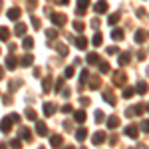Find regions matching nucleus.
I'll list each match as a JSON object with an SVG mask.
<instances>
[{
	"instance_id": "1",
	"label": "nucleus",
	"mask_w": 149,
	"mask_h": 149,
	"mask_svg": "<svg viewBox=\"0 0 149 149\" xmlns=\"http://www.w3.org/2000/svg\"><path fill=\"white\" fill-rule=\"evenodd\" d=\"M18 121H20V115H18V113L6 115V117L0 121V131H2V133H8V131L12 129V125H14V123H18Z\"/></svg>"
},
{
	"instance_id": "2",
	"label": "nucleus",
	"mask_w": 149,
	"mask_h": 149,
	"mask_svg": "<svg viewBox=\"0 0 149 149\" xmlns=\"http://www.w3.org/2000/svg\"><path fill=\"white\" fill-rule=\"evenodd\" d=\"M88 6H90V0H78V6H76V14L78 16H84L88 12Z\"/></svg>"
},
{
	"instance_id": "3",
	"label": "nucleus",
	"mask_w": 149,
	"mask_h": 149,
	"mask_svg": "<svg viewBox=\"0 0 149 149\" xmlns=\"http://www.w3.org/2000/svg\"><path fill=\"white\" fill-rule=\"evenodd\" d=\"M105 137H107L105 131H95L93 137H92V143H93V145H102L103 141H105Z\"/></svg>"
},
{
	"instance_id": "4",
	"label": "nucleus",
	"mask_w": 149,
	"mask_h": 149,
	"mask_svg": "<svg viewBox=\"0 0 149 149\" xmlns=\"http://www.w3.org/2000/svg\"><path fill=\"white\" fill-rule=\"evenodd\" d=\"M125 81H127V76L123 74V72H115L113 74V84L115 86H123Z\"/></svg>"
},
{
	"instance_id": "5",
	"label": "nucleus",
	"mask_w": 149,
	"mask_h": 149,
	"mask_svg": "<svg viewBox=\"0 0 149 149\" xmlns=\"http://www.w3.org/2000/svg\"><path fill=\"white\" fill-rule=\"evenodd\" d=\"M20 139L26 141V143H30V141H32V131H30L28 127H22V129H20Z\"/></svg>"
},
{
	"instance_id": "6",
	"label": "nucleus",
	"mask_w": 149,
	"mask_h": 149,
	"mask_svg": "<svg viewBox=\"0 0 149 149\" xmlns=\"http://www.w3.org/2000/svg\"><path fill=\"white\" fill-rule=\"evenodd\" d=\"M125 135H127V137H131V139H137L139 129H137L135 125H127V127H125Z\"/></svg>"
},
{
	"instance_id": "7",
	"label": "nucleus",
	"mask_w": 149,
	"mask_h": 149,
	"mask_svg": "<svg viewBox=\"0 0 149 149\" xmlns=\"http://www.w3.org/2000/svg\"><path fill=\"white\" fill-rule=\"evenodd\" d=\"M54 113H56V105H54L52 102H46L44 103V115L50 117V115H54Z\"/></svg>"
},
{
	"instance_id": "8",
	"label": "nucleus",
	"mask_w": 149,
	"mask_h": 149,
	"mask_svg": "<svg viewBox=\"0 0 149 149\" xmlns=\"http://www.w3.org/2000/svg\"><path fill=\"white\" fill-rule=\"evenodd\" d=\"M20 64H22L24 68H30V66L34 64V56H32V54H24L22 60H20Z\"/></svg>"
},
{
	"instance_id": "9",
	"label": "nucleus",
	"mask_w": 149,
	"mask_h": 149,
	"mask_svg": "<svg viewBox=\"0 0 149 149\" xmlns=\"http://www.w3.org/2000/svg\"><path fill=\"white\" fill-rule=\"evenodd\" d=\"M66 20H68V18H66L64 14H52V22L56 24V26H64Z\"/></svg>"
},
{
	"instance_id": "10",
	"label": "nucleus",
	"mask_w": 149,
	"mask_h": 149,
	"mask_svg": "<svg viewBox=\"0 0 149 149\" xmlns=\"http://www.w3.org/2000/svg\"><path fill=\"white\" fill-rule=\"evenodd\" d=\"M117 62H119V66H127V64L131 62V54H129V52H123V54H119Z\"/></svg>"
},
{
	"instance_id": "11",
	"label": "nucleus",
	"mask_w": 149,
	"mask_h": 149,
	"mask_svg": "<svg viewBox=\"0 0 149 149\" xmlns=\"http://www.w3.org/2000/svg\"><path fill=\"white\" fill-rule=\"evenodd\" d=\"M95 12H97V14H105V12H107V0H97Z\"/></svg>"
},
{
	"instance_id": "12",
	"label": "nucleus",
	"mask_w": 149,
	"mask_h": 149,
	"mask_svg": "<svg viewBox=\"0 0 149 149\" xmlns=\"http://www.w3.org/2000/svg\"><path fill=\"white\" fill-rule=\"evenodd\" d=\"M62 143H64V139H62V135H52V137H50V145H52V147H62Z\"/></svg>"
},
{
	"instance_id": "13",
	"label": "nucleus",
	"mask_w": 149,
	"mask_h": 149,
	"mask_svg": "<svg viewBox=\"0 0 149 149\" xmlns=\"http://www.w3.org/2000/svg\"><path fill=\"white\" fill-rule=\"evenodd\" d=\"M102 95H103V100L109 103V105H115V95H113V92H111V90H105Z\"/></svg>"
},
{
	"instance_id": "14",
	"label": "nucleus",
	"mask_w": 149,
	"mask_h": 149,
	"mask_svg": "<svg viewBox=\"0 0 149 149\" xmlns=\"http://www.w3.org/2000/svg\"><path fill=\"white\" fill-rule=\"evenodd\" d=\"M36 133H38V135H48V125L44 121H38V123H36Z\"/></svg>"
},
{
	"instance_id": "15",
	"label": "nucleus",
	"mask_w": 149,
	"mask_h": 149,
	"mask_svg": "<svg viewBox=\"0 0 149 149\" xmlns=\"http://www.w3.org/2000/svg\"><path fill=\"white\" fill-rule=\"evenodd\" d=\"M20 14H22V10H20V8H16V6H14V8H10V10H8V18H10V20H14V22H16V20H18V18H20Z\"/></svg>"
},
{
	"instance_id": "16",
	"label": "nucleus",
	"mask_w": 149,
	"mask_h": 149,
	"mask_svg": "<svg viewBox=\"0 0 149 149\" xmlns=\"http://www.w3.org/2000/svg\"><path fill=\"white\" fill-rule=\"evenodd\" d=\"M74 42H76V48H78V50H86V48H88V40H86L84 36H78Z\"/></svg>"
},
{
	"instance_id": "17",
	"label": "nucleus",
	"mask_w": 149,
	"mask_h": 149,
	"mask_svg": "<svg viewBox=\"0 0 149 149\" xmlns=\"http://www.w3.org/2000/svg\"><path fill=\"white\" fill-rule=\"evenodd\" d=\"M100 86H102L100 76H90V90H97Z\"/></svg>"
},
{
	"instance_id": "18",
	"label": "nucleus",
	"mask_w": 149,
	"mask_h": 149,
	"mask_svg": "<svg viewBox=\"0 0 149 149\" xmlns=\"http://www.w3.org/2000/svg\"><path fill=\"white\" fill-rule=\"evenodd\" d=\"M32 46H34V38L24 36V38H22V48H24V50H32Z\"/></svg>"
},
{
	"instance_id": "19",
	"label": "nucleus",
	"mask_w": 149,
	"mask_h": 149,
	"mask_svg": "<svg viewBox=\"0 0 149 149\" xmlns=\"http://www.w3.org/2000/svg\"><path fill=\"white\" fill-rule=\"evenodd\" d=\"M4 64H6V68L14 70L16 66H18V60H16V58L12 56V54H8V58H6V62H4Z\"/></svg>"
},
{
	"instance_id": "20",
	"label": "nucleus",
	"mask_w": 149,
	"mask_h": 149,
	"mask_svg": "<svg viewBox=\"0 0 149 149\" xmlns=\"http://www.w3.org/2000/svg\"><path fill=\"white\" fill-rule=\"evenodd\" d=\"M90 80V70H81L80 72V90L84 88V84Z\"/></svg>"
},
{
	"instance_id": "21",
	"label": "nucleus",
	"mask_w": 149,
	"mask_h": 149,
	"mask_svg": "<svg viewBox=\"0 0 149 149\" xmlns=\"http://www.w3.org/2000/svg\"><path fill=\"white\" fill-rule=\"evenodd\" d=\"M50 88H52V76H46L44 80H42V92H50Z\"/></svg>"
},
{
	"instance_id": "22",
	"label": "nucleus",
	"mask_w": 149,
	"mask_h": 149,
	"mask_svg": "<svg viewBox=\"0 0 149 149\" xmlns=\"http://www.w3.org/2000/svg\"><path fill=\"white\" fill-rule=\"evenodd\" d=\"M86 62H88L90 66H93V64H100V56H97L95 52H92V54H88V58H86Z\"/></svg>"
},
{
	"instance_id": "23",
	"label": "nucleus",
	"mask_w": 149,
	"mask_h": 149,
	"mask_svg": "<svg viewBox=\"0 0 149 149\" xmlns=\"http://www.w3.org/2000/svg\"><path fill=\"white\" fill-rule=\"evenodd\" d=\"M117 125H119V117H117V115H111V117L107 119V127H109V129H115Z\"/></svg>"
},
{
	"instance_id": "24",
	"label": "nucleus",
	"mask_w": 149,
	"mask_h": 149,
	"mask_svg": "<svg viewBox=\"0 0 149 149\" xmlns=\"http://www.w3.org/2000/svg\"><path fill=\"white\" fill-rule=\"evenodd\" d=\"M86 137H88V129H86V127H80V129L76 131V139H78V141H84Z\"/></svg>"
},
{
	"instance_id": "25",
	"label": "nucleus",
	"mask_w": 149,
	"mask_h": 149,
	"mask_svg": "<svg viewBox=\"0 0 149 149\" xmlns=\"http://www.w3.org/2000/svg\"><path fill=\"white\" fill-rule=\"evenodd\" d=\"M14 34H16V36H24V34H26V24L18 22V24H16V28H14Z\"/></svg>"
},
{
	"instance_id": "26",
	"label": "nucleus",
	"mask_w": 149,
	"mask_h": 149,
	"mask_svg": "<svg viewBox=\"0 0 149 149\" xmlns=\"http://www.w3.org/2000/svg\"><path fill=\"white\" fill-rule=\"evenodd\" d=\"M147 90H149V88H147V84H145V81H139L137 86H135V92L141 93V95H143V93H147Z\"/></svg>"
},
{
	"instance_id": "27",
	"label": "nucleus",
	"mask_w": 149,
	"mask_h": 149,
	"mask_svg": "<svg viewBox=\"0 0 149 149\" xmlns=\"http://www.w3.org/2000/svg\"><path fill=\"white\" fill-rule=\"evenodd\" d=\"M97 66H100V72H102V74H109V72H111V66H109L107 62H102V60H100Z\"/></svg>"
},
{
	"instance_id": "28",
	"label": "nucleus",
	"mask_w": 149,
	"mask_h": 149,
	"mask_svg": "<svg viewBox=\"0 0 149 149\" xmlns=\"http://www.w3.org/2000/svg\"><path fill=\"white\" fill-rule=\"evenodd\" d=\"M74 119H76V121H78V123H84V121H86V111H74Z\"/></svg>"
},
{
	"instance_id": "29",
	"label": "nucleus",
	"mask_w": 149,
	"mask_h": 149,
	"mask_svg": "<svg viewBox=\"0 0 149 149\" xmlns=\"http://www.w3.org/2000/svg\"><path fill=\"white\" fill-rule=\"evenodd\" d=\"M8 38H10V32H8V28L0 26V40H2V42H6Z\"/></svg>"
},
{
	"instance_id": "30",
	"label": "nucleus",
	"mask_w": 149,
	"mask_h": 149,
	"mask_svg": "<svg viewBox=\"0 0 149 149\" xmlns=\"http://www.w3.org/2000/svg\"><path fill=\"white\" fill-rule=\"evenodd\" d=\"M145 32H143V30H137V32H135V42H137V44H143V42H145Z\"/></svg>"
},
{
	"instance_id": "31",
	"label": "nucleus",
	"mask_w": 149,
	"mask_h": 149,
	"mask_svg": "<svg viewBox=\"0 0 149 149\" xmlns=\"http://www.w3.org/2000/svg\"><path fill=\"white\" fill-rule=\"evenodd\" d=\"M102 42H103V36L100 34V32H97V34L93 36V40H92V44L93 46H102Z\"/></svg>"
},
{
	"instance_id": "32",
	"label": "nucleus",
	"mask_w": 149,
	"mask_h": 149,
	"mask_svg": "<svg viewBox=\"0 0 149 149\" xmlns=\"http://www.w3.org/2000/svg\"><path fill=\"white\" fill-rule=\"evenodd\" d=\"M74 74H76V68L74 66H68L66 72H64V78H74Z\"/></svg>"
},
{
	"instance_id": "33",
	"label": "nucleus",
	"mask_w": 149,
	"mask_h": 149,
	"mask_svg": "<svg viewBox=\"0 0 149 149\" xmlns=\"http://www.w3.org/2000/svg\"><path fill=\"white\" fill-rule=\"evenodd\" d=\"M133 93H135V88H125L123 90V97L129 100V97H133Z\"/></svg>"
},
{
	"instance_id": "34",
	"label": "nucleus",
	"mask_w": 149,
	"mask_h": 149,
	"mask_svg": "<svg viewBox=\"0 0 149 149\" xmlns=\"http://www.w3.org/2000/svg\"><path fill=\"white\" fill-rule=\"evenodd\" d=\"M107 22H109V26H115V24L119 22V14H111V16L107 18Z\"/></svg>"
},
{
	"instance_id": "35",
	"label": "nucleus",
	"mask_w": 149,
	"mask_h": 149,
	"mask_svg": "<svg viewBox=\"0 0 149 149\" xmlns=\"http://www.w3.org/2000/svg\"><path fill=\"white\" fill-rule=\"evenodd\" d=\"M62 86H64V78H58V80L54 81V90H56V92H62Z\"/></svg>"
},
{
	"instance_id": "36",
	"label": "nucleus",
	"mask_w": 149,
	"mask_h": 149,
	"mask_svg": "<svg viewBox=\"0 0 149 149\" xmlns=\"http://www.w3.org/2000/svg\"><path fill=\"white\" fill-rule=\"evenodd\" d=\"M84 28H86V24L84 22H80V20H78V22H74V30H76V32H84Z\"/></svg>"
},
{
	"instance_id": "37",
	"label": "nucleus",
	"mask_w": 149,
	"mask_h": 149,
	"mask_svg": "<svg viewBox=\"0 0 149 149\" xmlns=\"http://www.w3.org/2000/svg\"><path fill=\"white\" fill-rule=\"evenodd\" d=\"M111 38L113 40H123V30H113L111 32Z\"/></svg>"
},
{
	"instance_id": "38",
	"label": "nucleus",
	"mask_w": 149,
	"mask_h": 149,
	"mask_svg": "<svg viewBox=\"0 0 149 149\" xmlns=\"http://www.w3.org/2000/svg\"><path fill=\"white\" fill-rule=\"evenodd\" d=\"M93 117H95V123H103V119H105V117H103V111H100V109L93 113Z\"/></svg>"
},
{
	"instance_id": "39",
	"label": "nucleus",
	"mask_w": 149,
	"mask_h": 149,
	"mask_svg": "<svg viewBox=\"0 0 149 149\" xmlns=\"http://www.w3.org/2000/svg\"><path fill=\"white\" fill-rule=\"evenodd\" d=\"M46 36L50 40H54V38H58V30L56 28H50V30H46Z\"/></svg>"
},
{
	"instance_id": "40",
	"label": "nucleus",
	"mask_w": 149,
	"mask_h": 149,
	"mask_svg": "<svg viewBox=\"0 0 149 149\" xmlns=\"http://www.w3.org/2000/svg\"><path fill=\"white\" fill-rule=\"evenodd\" d=\"M58 52H60V56H62V58L68 56V48L64 46V44H58Z\"/></svg>"
},
{
	"instance_id": "41",
	"label": "nucleus",
	"mask_w": 149,
	"mask_h": 149,
	"mask_svg": "<svg viewBox=\"0 0 149 149\" xmlns=\"http://www.w3.org/2000/svg\"><path fill=\"white\" fill-rule=\"evenodd\" d=\"M10 147L12 149H20V147H22V139H12V141H10Z\"/></svg>"
},
{
	"instance_id": "42",
	"label": "nucleus",
	"mask_w": 149,
	"mask_h": 149,
	"mask_svg": "<svg viewBox=\"0 0 149 149\" xmlns=\"http://www.w3.org/2000/svg\"><path fill=\"white\" fill-rule=\"evenodd\" d=\"M26 117L34 121V119H36V117H38V115H36V111H34V109H26Z\"/></svg>"
},
{
	"instance_id": "43",
	"label": "nucleus",
	"mask_w": 149,
	"mask_h": 149,
	"mask_svg": "<svg viewBox=\"0 0 149 149\" xmlns=\"http://www.w3.org/2000/svg\"><path fill=\"white\" fill-rule=\"evenodd\" d=\"M30 22H32V26H34L36 30H40V18H36V16H32V18H30Z\"/></svg>"
},
{
	"instance_id": "44",
	"label": "nucleus",
	"mask_w": 149,
	"mask_h": 149,
	"mask_svg": "<svg viewBox=\"0 0 149 149\" xmlns=\"http://www.w3.org/2000/svg\"><path fill=\"white\" fill-rule=\"evenodd\" d=\"M141 131H145V133H149V121L145 119L143 123H141Z\"/></svg>"
},
{
	"instance_id": "45",
	"label": "nucleus",
	"mask_w": 149,
	"mask_h": 149,
	"mask_svg": "<svg viewBox=\"0 0 149 149\" xmlns=\"http://www.w3.org/2000/svg\"><path fill=\"white\" fill-rule=\"evenodd\" d=\"M62 111H64V113H70V111H72V105H70V103L62 105Z\"/></svg>"
},
{
	"instance_id": "46",
	"label": "nucleus",
	"mask_w": 149,
	"mask_h": 149,
	"mask_svg": "<svg viewBox=\"0 0 149 149\" xmlns=\"http://www.w3.org/2000/svg\"><path fill=\"white\" fill-rule=\"evenodd\" d=\"M60 93H62L64 97H70V95H72V92H70L68 88H64V90H62V92H60Z\"/></svg>"
},
{
	"instance_id": "47",
	"label": "nucleus",
	"mask_w": 149,
	"mask_h": 149,
	"mask_svg": "<svg viewBox=\"0 0 149 149\" xmlns=\"http://www.w3.org/2000/svg\"><path fill=\"white\" fill-rule=\"evenodd\" d=\"M36 4H38V0H28V8H30V10L36 8Z\"/></svg>"
},
{
	"instance_id": "48",
	"label": "nucleus",
	"mask_w": 149,
	"mask_h": 149,
	"mask_svg": "<svg viewBox=\"0 0 149 149\" xmlns=\"http://www.w3.org/2000/svg\"><path fill=\"white\" fill-rule=\"evenodd\" d=\"M107 54H117V48H115V46H109V48H107Z\"/></svg>"
},
{
	"instance_id": "49",
	"label": "nucleus",
	"mask_w": 149,
	"mask_h": 149,
	"mask_svg": "<svg viewBox=\"0 0 149 149\" xmlns=\"http://www.w3.org/2000/svg\"><path fill=\"white\" fill-rule=\"evenodd\" d=\"M135 14H137V16H145V8H137Z\"/></svg>"
},
{
	"instance_id": "50",
	"label": "nucleus",
	"mask_w": 149,
	"mask_h": 149,
	"mask_svg": "<svg viewBox=\"0 0 149 149\" xmlns=\"http://www.w3.org/2000/svg\"><path fill=\"white\" fill-rule=\"evenodd\" d=\"M34 76H36V78H40V76H42V70H40V68H34Z\"/></svg>"
},
{
	"instance_id": "51",
	"label": "nucleus",
	"mask_w": 149,
	"mask_h": 149,
	"mask_svg": "<svg viewBox=\"0 0 149 149\" xmlns=\"http://www.w3.org/2000/svg\"><path fill=\"white\" fill-rule=\"evenodd\" d=\"M80 103H81V105H88L90 100H88V97H80Z\"/></svg>"
},
{
	"instance_id": "52",
	"label": "nucleus",
	"mask_w": 149,
	"mask_h": 149,
	"mask_svg": "<svg viewBox=\"0 0 149 149\" xmlns=\"http://www.w3.org/2000/svg\"><path fill=\"white\" fill-rule=\"evenodd\" d=\"M92 26H93V28H97V26H100V20H97V18H93V20H92Z\"/></svg>"
},
{
	"instance_id": "53",
	"label": "nucleus",
	"mask_w": 149,
	"mask_h": 149,
	"mask_svg": "<svg viewBox=\"0 0 149 149\" xmlns=\"http://www.w3.org/2000/svg\"><path fill=\"white\" fill-rule=\"evenodd\" d=\"M64 129H68V131H70V129H72V123H70V121H64Z\"/></svg>"
},
{
	"instance_id": "54",
	"label": "nucleus",
	"mask_w": 149,
	"mask_h": 149,
	"mask_svg": "<svg viewBox=\"0 0 149 149\" xmlns=\"http://www.w3.org/2000/svg\"><path fill=\"white\" fill-rule=\"evenodd\" d=\"M137 60H145V52H139V54H137Z\"/></svg>"
},
{
	"instance_id": "55",
	"label": "nucleus",
	"mask_w": 149,
	"mask_h": 149,
	"mask_svg": "<svg viewBox=\"0 0 149 149\" xmlns=\"http://www.w3.org/2000/svg\"><path fill=\"white\" fill-rule=\"evenodd\" d=\"M109 143H111V145H115V143H117V137H115V135H111V139H109Z\"/></svg>"
},
{
	"instance_id": "56",
	"label": "nucleus",
	"mask_w": 149,
	"mask_h": 149,
	"mask_svg": "<svg viewBox=\"0 0 149 149\" xmlns=\"http://www.w3.org/2000/svg\"><path fill=\"white\" fill-rule=\"evenodd\" d=\"M56 2H58V4H62V6H66V4H68L70 0H56Z\"/></svg>"
},
{
	"instance_id": "57",
	"label": "nucleus",
	"mask_w": 149,
	"mask_h": 149,
	"mask_svg": "<svg viewBox=\"0 0 149 149\" xmlns=\"http://www.w3.org/2000/svg\"><path fill=\"white\" fill-rule=\"evenodd\" d=\"M2 78H4V70L0 68V80H2Z\"/></svg>"
},
{
	"instance_id": "58",
	"label": "nucleus",
	"mask_w": 149,
	"mask_h": 149,
	"mask_svg": "<svg viewBox=\"0 0 149 149\" xmlns=\"http://www.w3.org/2000/svg\"><path fill=\"white\" fill-rule=\"evenodd\" d=\"M0 149H6V143H0Z\"/></svg>"
},
{
	"instance_id": "59",
	"label": "nucleus",
	"mask_w": 149,
	"mask_h": 149,
	"mask_svg": "<svg viewBox=\"0 0 149 149\" xmlns=\"http://www.w3.org/2000/svg\"><path fill=\"white\" fill-rule=\"evenodd\" d=\"M0 12H2V0H0Z\"/></svg>"
},
{
	"instance_id": "60",
	"label": "nucleus",
	"mask_w": 149,
	"mask_h": 149,
	"mask_svg": "<svg viewBox=\"0 0 149 149\" xmlns=\"http://www.w3.org/2000/svg\"><path fill=\"white\" fill-rule=\"evenodd\" d=\"M66 149H74V147H72V145H68V147H66Z\"/></svg>"
},
{
	"instance_id": "61",
	"label": "nucleus",
	"mask_w": 149,
	"mask_h": 149,
	"mask_svg": "<svg viewBox=\"0 0 149 149\" xmlns=\"http://www.w3.org/2000/svg\"><path fill=\"white\" fill-rule=\"evenodd\" d=\"M145 109H147V111H149V103H147V107H145Z\"/></svg>"
},
{
	"instance_id": "62",
	"label": "nucleus",
	"mask_w": 149,
	"mask_h": 149,
	"mask_svg": "<svg viewBox=\"0 0 149 149\" xmlns=\"http://www.w3.org/2000/svg\"><path fill=\"white\" fill-rule=\"evenodd\" d=\"M38 149H44V147H38Z\"/></svg>"
},
{
	"instance_id": "63",
	"label": "nucleus",
	"mask_w": 149,
	"mask_h": 149,
	"mask_svg": "<svg viewBox=\"0 0 149 149\" xmlns=\"http://www.w3.org/2000/svg\"><path fill=\"white\" fill-rule=\"evenodd\" d=\"M81 149H84V147H81Z\"/></svg>"
},
{
	"instance_id": "64",
	"label": "nucleus",
	"mask_w": 149,
	"mask_h": 149,
	"mask_svg": "<svg viewBox=\"0 0 149 149\" xmlns=\"http://www.w3.org/2000/svg\"><path fill=\"white\" fill-rule=\"evenodd\" d=\"M131 149H133V147H131Z\"/></svg>"
}]
</instances>
